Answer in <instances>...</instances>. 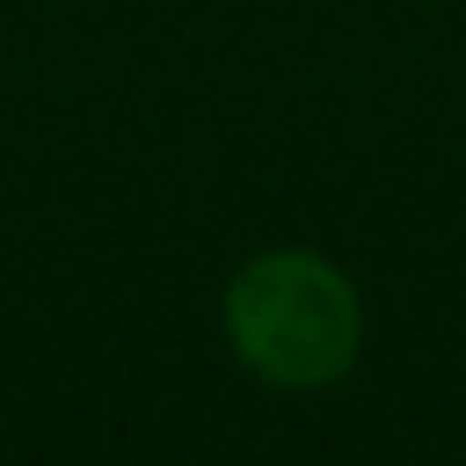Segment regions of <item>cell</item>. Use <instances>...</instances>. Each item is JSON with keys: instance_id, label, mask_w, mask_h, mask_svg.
<instances>
[{"instance_id": "6da1fadb", "label": "cell", "mask_w": 466, "mask_h": 466, "mask_svg": "<svg viewBox=\"0 0 466 466\" xmlns=\"http://www.w3.org/2000/svg\"><path fill=\"white\" fill-rule=\"evenodd\" d=\"M224 332L237 358L281 390L339 383L364 345V307L345 268L313 249H268L224 288Z\"/></svg>"}]
</instances>
